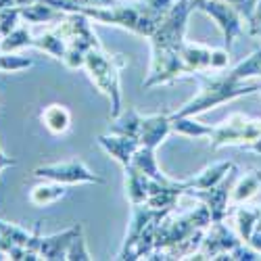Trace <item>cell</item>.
<instances>
[{
    "mask_svg": "<svg viewBox=\"0 0 261 261\" xmlns=\"http://www.w3.org/2000/svg\"><path fill=\"white\" fill-rule=\"evenodd\" d=\"M40 222L34 230L19 228L15 224L0 220V251L13 261H25V259H40Z\"/></svg>",
    "mask_w": 261,
    "mask_h": 261,
    "instance_id": "8992f818",
    "label": "cell"
},
{
    "mask_svg": "<svg viewBox=\"0 0 261 261\" xmlns=\"http://www.w3.org/2000/svg\"><path fill=\"white\" fill-rule=\"evenodd\" d=\"M234 173H236V169L228 178H224L220 184H215L207 190H186L184 194H188V197L197 199L209 207L211 222H224L226 215H228V207H230V190H232V184L236 180Z\"/></svg>",
    "mask_w": 261,
    "mask_h": 261,
    "instance_id": "8fae6325",
    "label": "cell"
},
{
    "mask_svg": "<svg viewBox=\"0 0 261 261\" xmlns=\"http://www.w3.org/2000/svg\"><path fill=\"white\" fill-rule=\"evenodd\" d=\"M238 243H243L238 232L228 228L224 222H211L192 259H230V251Z\"/></svg>",
    "mask_w": 261,
    "mask_h": 261,
    "instance_id": "9c48e42d",
    "label": "cell"
},
{
    "mask_svg": "<svg viewBox=\"0 0 261 261\" xmlns=\"http://www.w3.org/2000/svg\"><path fill=\"white\" fill-rule=\"evenodd\" d=\"M123 176H125V197H127L129 205L146 203L150 178L144 176L142 171H138V169L132 167V165H125V167H123Z\"/></svg>",
    "mask_w": 261,
    "mask_h": 261,
    "instance_id": "ac0fdd59",
    "label": "cell"
},
{
    "mask_svg": "<svg viewBox=\"0 0 261 261\" xmlns=\"http://www.w3.org/2000/svg\"><path fill=\"white\" fill-rule=\"evenodd\" d=\"M226 3H230L238 13H241L245 21H249L253 17L255 7H257V0H226Z\"/></svg>",
    "mask_w": 261,
    "mask_h": 261,
    "instance_id": "484cf974",
    "label": "cell"
},
{
    "mask_svg": "<svg viewBox=\"0 0 261 261\" xmlns=\"http://www.w3.org/2000/svg\"><path fill=\"white\" fill-rule=\"evenodd\" d=\"M127 67V59L123 55H109L100 44L92 46L86 53L84 67L92 84L109 98L111 102V117L121 113V84L119 71Z\"/></svg>",
    "mask_w": 261,
    "mask_h": 261,
    "instance_id": "3957f363",
    "label": "cell"
},
{
    "mask_svg": "<svg viewBox=\"0 0 261 261\" xmlns=\"http://www.w3.org/2000/svg\"><path fill=\"white\" fill-rule=\"evenodd\" d=\"M65 13H82L105 25H117L142 38H150L161 19L171 9L173 0H129L117 3L111 7H73L67 0H44Z\"/></svg>",
    "mask_w": 261,
    "mask_h": 261,
    "instance_id": "6da1fadb",
    "label": "cell"
},
{
    "mask_svg": "<svg viewBox=\"0 0 261 261\" xmlns=\"http://www.w3.org/2000/svg\"><path fill=\"white\" fill-rule=\"evenodd\" d=\"M73 7H111L117 0H67Z\"/></svg>",
    "mask_w": 261,
    "mask_h": 261,
    "instance_id": "83f0119b",
    "label": "cell"
},
{
    "mask_svg": "<svg viewBox=\"0 0 261 261\" xmlns=\"http://www.w3.org/2000/svg\"><path fill=\"white\" fill-rule=\"evenodd\" d=\"M169 211L165 209H153L146 203H140V205H132V217H129V224H127V232H125V241L117 253V259H132V253H134V247L136 243L140 241V236L150 228L159 224L163 217L167 215Z\"/></svg>",
    "mask_w": 261,
    "mask_h": 261,
    "instance_id": "30bf717a",
    "label": "cell"
},
{
    "mask_svg": "<svg viewBox=\"0 0 261 261\" xmlns=\"http://www.w3.org/2000/svg\"><path fill=\"white\" fill-rule=\"evenodd\" d=\"M82 232L80 224H73L71 228L50 234V236H42L40 241V259H65L67 257V249L71 245V241L75 238V234Z\"/></svg>",
    "mask_w": 261,
    "mask_h": 261,
    "instance_id": "5bb4252c",
    "label": "cell"
},
{
    "mask_svg": "<svg viewBox=\"0 0 261 261\" xmlns=\"http://www.w3.org/2000/svg\"><path fill=\"white\" fill-rule=\"evenodd\" d=\"M249 25V34L253 38H261V0H257V7H255V13L253 17L247 21Z\"/></svg>",
    "mask_w": 261,
    "mask_h": 261,
    "instance_id": "4316f807",
    "label": "cell"
},
{
    "mask_svg": "<svg viewBox=\"0 0 261 261\" xmlns=\"http://www.w3.org/2000/svg\"><path fill=\"white\" fill-rule=\"evenodd\" d=\"M96 142H98V146L105 150V153L111 155L121 167L129 165V161H132V155L136 153V148L140 146L138 140L127 138V136H121V134H113V132L98 136Z\"/></svg>",
    "mask_w": 261,
    "mask_h": 261,
    "instance_id": "4fadbf2b",
    "label": "cell"
},
{
    "mask_svg": "<svg viewBox=\"0 0 261 261\" xmlns=\"http://www.w3.org/2000/svg\"><path fill=\"white\" fill-rule=\"evenodd\" d=\"M171 132V115L169 113H155V115H142L138 127V142L148 148H157Z\"/></svg>",
    "mask_w": 261,
    "mask_h": 261,
    "instance_id": "7c38bea8",
    "label": "cell"
},
{
    "mask_svg": "<svg viewBox=\"0 0 261 261\" xmlns=\"http://www.w3.org/2000/svg\"><path fill=\"white\" fill-rule=\"evenodd\" d=\"M3 155H5V153H3V148H0V157H3Z\"/></svg>",
    "mask_w": 261,
    "mask_h": 261,
    "instance_id": "f1b7e54d",
    "label": "cell"
},
{
    "mask_svg": "<svg viewBox=\"0 0 261 261\" xmlns=\"http://www.w3.org/2000/svg\"><path fill=\"white\" fill-rule=\"evenodd\" d=\"M261 190V169H249L241 178L234 180L230 190V207H238L249 203L255 194Z\"/></svg>",
    "mask_w": 261,
    "mask_h": 261,
    "instance_id": "e0dca14e",
    "label": "cell"
},
{
    "mask_svg": "<svg viewBox=\"0 0 261 261\" xmlns=\"http://www.w3.org/2000/svg\"><path fill=\"white\" fill-rule=\"evenodd\" d=\"M234 169H236V165L232 161H215V163L207 165L203 171H199L197 176L186 180L188 190H207L215 184H220L224 178H228Z\"/></svg>",
    "mask_w": 261,
    "mask_h": 261,
    "instance_id": "2e32d148",
    "label": "cell"
},
{
    "mask_svg": "<svg viewBox=\"0 0 261 261\" xmlns=\"http://www.w3.org/2000/svg\"><path fill=\"white\" fill-rule=\"evenodd\" d=\"M65 197H67V186L59 184V182H53V180H44L42 184H38V186H34L30 190V201L36 207L55 205Z\"/></svg>",
    "mask_w": 261,
    "mask_h": 261,
    "instance_id": "44dd1931",
    "label": "cell"
},
{
    "mask_svg": "<svg viewBox=\"0 0 261 261\" xmlns=\"http://www.w3.org/2000/svg\"><path fill=\"white\" fill-rule=\"evenodd\" d=\"M129 165L136 167L138 171H142L144 176H148L150 180H157V182H167L169 178L161 171L159 163H157V157H155V148H148V146H138L136 153L132 155V161Z\"/></svg>",
    "mask_w": 261,
    "mask_h": 261,
    "instance_id": "d6986e66",
    "label": "cell"
},
{
    "mask_svg": "<svg viewBox=\"0 0 261 261\" xmlns=\"http://www.w3.org/2000/svg\"><path fill=\"white\" fill-rule=\"evenodd\" d=\"M19 19H21V7L17 5H11V7H3L0 9V34L9 36L15 28H19Z\"/></svg>",
    "mask_w": 261,
    "mask_h": 261,
    "instance_id": "cb8c5ba5",
    "label": "cell"
},
{
    "mask_svg": "<svg viewBox=\"0 0 261 261\" xmlns=\"http://www.w3.org/2000/svg\"><path fill=\"white\" fill-rule=\"evenodd\" d=\"M259 211H261V207H253L247 203L234 207V228L243 243H247L251 238V234L259 222Z\"/></svg>",
    "mask_w": 261,
    "mask_h": 261,
    "instance_id": "7402d4cb",
    "label": "cell"
},
{
    "mask_svg": "<svg viewBox=\"0 0 261 261\" xmlns=\"http://www.w3.org/2000/svg\"><path fill=\"white\" fill-rule=\"evenodd\" d=\"M211 148L243 146L261 155V119L243 113H230L222 123L209 127Z\"/></svg>",
    "mask_w": 261,
    "mask_h": 261,
    "instance_id": "5b68a950",
    "label": "cell"
},
{
    "mask_svg": "<svg viewBox=\"0 0 261 261\" xmlns=\"http://www.w3.org/2000/svg\"><path fill=\"white\" fill-rule=\"evenodd\" d=\"M34 61L28 57H21L17 53H0V73H11V71H23L32 67Z\"/></svg>",
    "mask_w": 261,
    "mask_h": 261,
    "instance_id": "603a6c76",
    "label": "cell"
},
{
    "mask_svg": "<svg viewBox=\"0 0 261 261\" xmlns=\"http://www.w3.org/2000/svg\"><path fill=\"white\" fill-rule=\"evenodd\" d=\"M192 11H194L192 0H173L171 9L148 38L150 48H153V59H169L180 55V46L186 36L188 17Z\"/></svg>",
    "mask_w": 261,
    "mask_h": 261,
    "instance_id": "277c9868",
    "label": "cell"
},
{
    "mask_svg": "<svg viewBox=\"0 0 261 261\" xmlns=\"http://www.w3.org/2000/svg\"><path fill=\"white\" fill-rule=\"evenodd\" d=\"M192 5H194V11H203L215 21V25L220 28L224 36L226 48L230 50L234 46L236 38L243 34V25H245L243 15L230 3H226V0H192Z\"/></svg>",
    "mask_w": 261,
    "mask_h": 261,
    "instance_id": "52a82bcc",
    "label": "cell"
},
{
    "mask_svg": "<svg viewBox=\"0 0 261 261\" xmlns=\"http://www.w3.org/2000/svg\"><path fill=\"white\" fill-rule=\"evenodd\" d=\"M40 119L50 134L61 136L71 127V111L65 105H48L40 113Z\"/></svg>",
    "mask_w": 261,
    "mask_h": 261,
    "instance_id": "ffe728a7",
    "label": "cell"
},
{
    "mask_svg": "<svg viewBox=\"0 0 261 261\" xmlns=\"http://www.w3.org/2000/svg\"><path fill=\"white\" fill-rule=\"evenodd\" d=\"M65 259H71V261H90L92 259V255H90V251L86 249V243H84V236H82V232H77L75 234V238L71 241V245H69V249H67V257Z\"/></svg>",
    "mask_w": 261,
    "mask_h": 261,
    "instance_id": "d4e9b609",
    "label": "cell"
},
{
    "mask_svg": "<svg viewBox=\"0 0 261 261\" xmlns=\"http://www.w3.org/2000/svg\"><path fill=\"white\" fill-rule=\"evenodd\" d=\"M180 57H182L184 65L188 67L190 75L199 73V71H213V48H209L205 44L184 40L182 46H180Z\"/></svg>",
    "mask_w": 261,
    "mask_h": 261,
    "instance_id": "9a60e30c",
    "label": "cell"
},
{
    "mask_svg": "<svg viewBox=\"0 0 261 261\" xmlns=\"http://www.w3.org/2000/svg\"><path fill=\"white\" fill-rule=\"evenodd\" d=\"M0 42H3V34H0Z\"/></svg>",
    "mask_w": 261,
    "mask_h": 261,
    "instance_id": "f546056e",
    "label": "cell"
},
{
    "mask_svg": "<svg viewBox=\"0 0 261 261\" xmlns=\"http://www.w3.org/2000/svg\"><path fill=\"white\" fill-rule=\"evenodd\" d=\"M36 178L42 180H53L65 186H75V184H105V180L92 169H88L84 161L80 159H69V161H59V163H46L40 165L34 171Z\"/></svg>",
    "mask_w": 261,
    "mask_h": 261,
    "instance_id": "ba28073f",
    "label": "cell"
},
{
    "mask_svg": "<svg viewBox=\"0 0 261 261\" xmlns=\"http://www.w3.org/2000/svg\"><path fill=\"white\" fill-rule=\"evenodd\" d=\"M190 77L197 80L201 84V88L184 107H180L178 111L171 113L173 117L199 115V113L207 111V109H211V107L234 100L238 96L261 92V80H241L238 75H234L230 69L226 73L215 71L211 75L207 71H199V73H192Z\"/></svg>",
    "mask_w": 261,
    "mask_h": 261,
    "instance_id": "7a4b0ae2",
    "label": "cell"
}]
</instances>
